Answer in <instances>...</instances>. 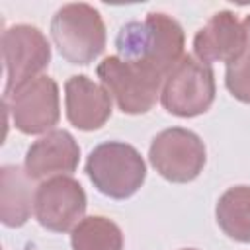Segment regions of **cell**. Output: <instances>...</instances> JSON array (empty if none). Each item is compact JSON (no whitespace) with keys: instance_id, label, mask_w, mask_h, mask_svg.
I'll use <instances>...</instances> for the list:
<instances>
[{"instance_id":"1","label":"cell","mask_w":250,"mask_h":250,"mask_svg":"<svg viewBox=\"0 0 250 250\" xmlns=\"http://www.w3.org/2000/svg\"><path fill=\"white\" fill-rule=\"evenodd\" d=\"M184 45L180 21L164 12H148L143 21H127L115 37L119 59L146 66L162 78L184 59Z\"/></svg>"},{"instance_id":"2","label":"cell","mask_w":250,"mask_h":250,"mask_svg":"<svg viewBox=\"0 0 250 250\" xmlns=\"http://www.w3.org/2000/svg\"><path fill=\"white\" fill-rule=\"evenodd\" d=\"M51 39L64 61L86 66L105 49V23L90 4H64L51 18Z\"/></svg>"},{"instance_id":"3","label":"cell","mask_w":250,"mask_h":250,"mask_svg":"<svg viewBox=\"0 0 250 250\" xmlns=\"http://www.w3.org/2000/svg\"><path fill=\"white\" fill-rule=\"evenodd\" d=\"M84 170L94 188L111 199H127L135 195L146 178V164L141 152L123 141L96 145L86 158Z\"/></svg>"},{"instance_id":"4","label":"cell","mask_w":250,"mask_h":250,"mask_svg":"<svg viewBox=\"0 0 250 250\" xmlns=\"http://www.w3.org/2000/svg\"><path fill=\"white\" fill-rule=\"evenodd\" d=\"M96 74L102 86L109 92L111 100H115L121 113L127 115H143L148 113L162 90L164 78L154 70L123 61L117 55L105 57Z\"/></svg>"},{"instance_id":"5","label":"cell","mask_w":250,"mask_h":250,"mask_svg":"<svg viewBox=\"0 0 250 250\" xmlns=\"http://www.w3.org/2000/svg\"><path fill=\"white\" fill-rule=\"evenodd\" d=\"M215 94L213 68L191 55H184L164 78L160 104L176 117H197L213 105Z\"/></svg>"},{"instance_id":"6","label":"cell","mask_w":250,"mask_h":250,"mask_svg":"<svg viewBox=\"0 0 250 250\" xmlns=\"http://www.w3.org/2000/svg\"><path fill=\"white\" fill-rule=\"evenodd\" d=\"M148 160L164 180L188 184L203 172L207 152L197 133L186 127H170L152 139Z\"/></svg>"},{"instance_id":"7","label":"cell","mask_w":250,"mask_h":250,"mask_svg":"<svg viewBox=\"0 0 250 250\" xmlns=\"http://www.w3.org/2000/svg\"><path fill=\"white\" fill-rule=\"evenodd\" d=\"M4 59V98L25 82L41 76L51 62V45L45 33L29 23H16L2 33Z\"/></svg>"},{"instance_id":"8","label":"cell","mask_w":250,"mask_h":250,"mask_svg":"<svg viewBox=\"0 0 250 250\" xmlns=\"http://www.w3.org/2000/svg\"><path fill=\"white\" fill-rule=\"evenodd\" d=\"M4 105L20 133L47 135L61 119L59 84L51 76L41 74L6 96Z\"/></svg>"},{"instance_id":"9","label":"cell","mask_w":250,"mask_h":250,"mask_svg":"<svg viewBox=\"0 0 250 250\" xmlns=\"http://www.w3.org/2000/svg\"><path fill=\"white\" fill-rule=\"evenodd\" d=\"M86 191L70 176H57L37 186L33 215L51 232L72 230L86 213Z\"/></svg>"},{"instance_id":"10","label":"cell","mask_w":250,"mask_h":250,"mask_svg":"<svg viewBox=\"0 0 250 250\" xmlns=\"http://www.w3.org/2000/svg\"><path fill=\"white\" fill-rule=\"evenodd\" d=\"M246 47L248 37L244 25L230 10L215 12L193 37L195 59L209 66L211 62H234Z\"/></svg>"},{"instance_id":"11","label":"cell","mask_w":250,"mask_h":250,"mask_svg":"<svg viewBox=\"0 0 250 250\" xmlns=\"http://www.w3.org/2000/svg\"><path fill=\"white\" fill-rule=\"evenodd\" d=\"M80 162V146L66 129H53L33 141L25 152L23 168L33 182L70 176Z\"/></svg>"},{"instance_id":"12","label":"cell","mask_w":250,"mask_h":250,"mask_svg":"<svg viewBox=\"0 0 250 250\" xmlns=\"http://www.w3.org/2000/svg\"><path fill=\"white\" fill-rule=\"evenodd\" d=\"M66 119L80 131H98L111 117V96L86 74H74L64 82Z\"/></svg>"},{"instance_id":"13","label":"cell","mask_w":250,"mask_h":250,"mask_svg":"<svg viewBox=\"0 0 250 250\" xmlns=\"http://www.w3.org/2000/svg\"><path fill=\"white\" fill-rule=\"evenodd\" d=\"M33 180L25 168L18 164H4L0 168V221L4 227H23L35 207Z\"/></svg>"},{"instance_id":"14","label":"cell","mask_w":250,"mask_h":250,"mask_svg":"<svg viewBox=\"0 0 250 250\" xmlns=\"http://www.w3.org/2000/svg\"><path fill=\"white\" fill-rule=\"evenodd\" d=\"M219 229L236 242H250V186L229 188L215 205Z\"/></svg>"},{"instance_id":"15","label":"cell","mask_w":250,"mask_h":250,"mask_svg":"<svg viewBox=\"0 0 250 250\" xmlns=\"http://www.w3.org/2000/svg\"><path fill=\"white\" fill-rule=\"evenodd\" d=\"M72 250H123V232L107 217H84L70 230Z\"/></svg>"},{"instance_id":"16","label":"cell","mask_w":250,"mask_h":250,"mask_svg":"<svg viewBox=\"0 0 250 250\" xmlns=\"http://www.w3.org/2000/svg\"><path fill=\"white\" fill-rule=\"evenodd\" d=\"M225 86L232 98L242 104H250V45L234 62L227 64Z\"/></svg>"},{"instance_id":"17","label":"cell","mask_w":250,"mask_h":250,"mask_svg":"<svg viewBox=\"0 0 250 250\" xmlns=\"http://www.w3.org/2000/svg\"><path fill=\"white\" fill-rule=\"evenodd\" d=\"M244 31H246V37H248V45H250V14L244 18Z\"/></svg>"},{"instance_id":"18","label":"cell","mask_w":250,"mask_h":250,"mask_svg":"<svg viewBox=\"0 0 250 250\" xmlns=\"http://www.w3.org/2000/svg\"><path fill=\"white\" fill-rule=\"evenodd\" d=\"M182 250H197V248H182Z\"/></svg>"}]
</instances>
